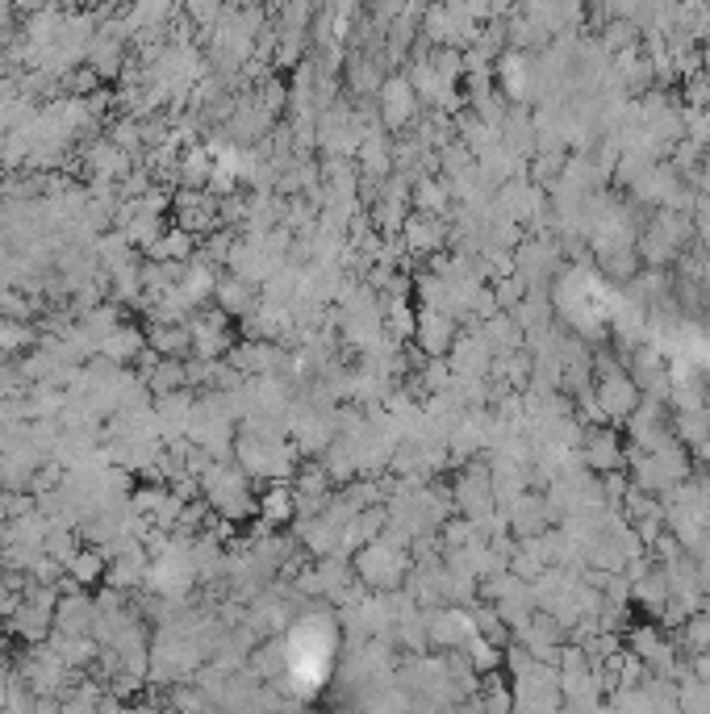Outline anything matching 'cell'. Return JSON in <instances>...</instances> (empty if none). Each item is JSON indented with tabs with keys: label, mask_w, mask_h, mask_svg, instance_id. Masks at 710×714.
Masks as SVG:
<instances>
[{
	"label": "cell",
	"mask_w": 710,
	"mask_h": 714,
	"mask_svg": "<svg viewBox=\"0 0 710 714\" xmlns=\"http://www.w3.org/2000/svg\"><path fill=\"white\" fill-rule=\"evenodd\" d=\"M264 514H268V518H289V514H292V493H289V489H271L268 498H264Z\"/></svg>",
	"instance_id": "cell-12"
},
{
	"label": "cell",
	"mask_w": 710,
	"mask_h": 714,
	"mask_svg": "<svg viewBox=\"0 0 710 714\" xmlns=\"http://www.w3.org/2000/svg\"><path fill=\"white\" fill-rule=\"evenodd\" d=\"M380 101H385V122L389 126H406L418 113V88L406 85V80H389L385 92H380Z\"/></svg>",
	"instance_id": "cell-7"
},
{
	"label": "cell",
	"mask_w": 710,
	"mask_h": 714,
	"mask_svg": "<svg viewBox=\"0 0 710 714\" xmlns=\"http://www.w3.org/2000/svg\"><path fill=\"white\" fill-rule=\"evenodd\" d=\"M673 435L681 443H689V447H702V443L710 439V414L707 410H698V405H689V410H681L677 422H673Z\"/></svg>",
	"instance_id": "cell-9"
},
{
	"label": "cell",
	"mask_w": 710,
	"mask_h": 714,
	"mask_svg": "<svg viewBox=\"0 0 710 714\" xmlns=\"http://www.w3.org/2000/svg\"><path fill=\"white\" fill-rule=\"evenodd\" d=\"M498 76H501V92H506L510 101H522V97H531V92H535V67L526 64L519 51H510V55L501 59Z\"/></svg>",
	"instance_id": "cell-6"
},
{
	"label": "cell",
	"mask_w": 710,
	"mask_h": 714,
	"mask_svg": "<svg viewBox=\"0 0 710 714\" xmlns=\"http://www.w3.org/2000/svg\"><path fill=\"white\" fill-rule=\"evenodd\" d=\"M418 343H422L426 356H443L456 343V317L435 310V305H422V314H418Z\"/></svg>",
	"instance_id": "cell-4"
},
{
	"label": "cell",
	"mask_w": 710,
	"mask_h": 714,
	"mask_svg": "<svg viewBox=\"0 0 710 714\" xmlns=\"http://www.w3.org/2000/svg\"><path fill=\"white\" fill-rule=\"evenodd\" d=\"M681 639L689 644V651H710V614H698V618H686L681 627Z\"/></svg>",
	"instance_id": "cell-10"
},
{
	"label": "cell",
	"mask_w": 710,
	"mask_h": 714,
	"mask_svg": "<svg viewBox=\"0 0 710 714\" xmlns=\"http://www.w3.org/2000/svg\"><path fill=\"white\" fill-rule=\"evenodd\" d=\"M635 38H640L635 22H610V30H606V46H610V51H631Z\"/></svg>",
	"instance_id": "cell-11"
},
{
	"label": "cell",
	"mask_w": 710,
	"mask_h": 714,
	"mask_svg": "<svg viewBox=\"0 0 710 714\" xmlns=\"http://www.w3.org/2000/svg\"><path fill=\"white\" fill-rule=\"evenodd\" d=\"M581 460L589 472H614L623 468V447H619V435L610 426H593L581 439Z\"/></svg>",
	"instance_id": "cell-3"
},
{
	"label": "cell",
	"mask_w": 710,
	"mask_h": 714,
	"mask_svg": "<svg viewBox=\"0 0 710 714\" xmlns=\"http://www.w3.org/2000/svg\"><path fill=\"white\" fill-rule=\"evenodd\" d=\"M97 556H80V560H76V572H80V577H88V581H92V577H97Z\"/></svg>",
	"instance_id": "cell-13"
},
{
	"label": "cell",
	"mask_w": 710,
	"mask_h": 714,
	"mask_svg": "<svg viewBox=\"0 0 710 714\" xmlns=\"http://www.w3.org/2000/svg\"><path fill=\"white\" fill-rule=\"evenodd\" d=\"M702 64H707V67H710V43H707V51H702Z\"/></svg>",
	"instance_id": "cell-14"
},
{
	"label": "cell",
	"mask_w": 710,
	"mask_h": 714,
	"mask_svg": "<svg viewBox=\"0 0 710 714\" xmlns=\"http://www.w3.org/2000/svg\"><path fill=\"white\" fill-rule=\"evenodd\" d=\"M406 243L414 252H439L443 247V226L435 222V213H414L406 222Z\"/></svg>",
	"instance_id": "cell-8"
},
{
	"label": "cell",
	"mask_w": 710,
	"mask_h": 714,
	"mask_svg": "<svg viewBox=\"0 0 710 714\" xmlns=\"http://www.w3.org/2000/svg\"><path fill=\"white\" fill-rule=\"evenodd\" d=\"M355 572L368 581V585H397L406 577V551L389 539L380 544H368L359 556H355Z\"/></svg>",
	"instance_id": "cell-2"
},
{
	"label": "cell",
	"mask_w": 710,
	"mask_h": 714,
	"mask_svg": "<svg viewBox=\"0 0 710 714\" xmlns=\"http://www.w3.org/2000/svg\"><path fill=\"white\" fill-rule=\"evenodd\" d=\"M593 398L606 410V422H626L640 405V384H635V377H626L623 368H610L593 384Z\"/></svg>",
	"instance_id": "cell-1"
},
{
	"label": "cell",
	"mask_w": 710,
	"mask_h": 714,
	"mask_svg": "<svg viewBox=\"0 0 710 714\" xmlns=\"http://www.w3.org/2000/svg\"><path fill=\"white\" fill-rule=\"evenodd\" d=\"M426 631H431V644L464 648V644L477 635V623H473V614H464V610H439V614L426 618Z\"/></svg>",
	"instance_id": "cell-5"
}]
</instances>
